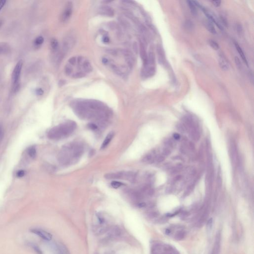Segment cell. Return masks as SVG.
<instances>
[{
	"instance_id": "cell-1",
	"label": "cell",
	"mask_w": 254,
	"mask_h": 254,
	"mask_svg": "<svg viewBox=\"0 0 254 254\" xmlns=\"http://www.w3.org/2000/svg\"><path fill=\"white\" fill-rule=\"evenodd\" d=\"M73 110L77 116L84 119H92L103 124L109 115L104 104L95 100H81L73 103Z\"/></svg>"
},
{
	"instance_id": "cell-2",
	"label": "cell",
	"mask_w": 254,
	"mask_h": 254,
	"mask_svg": "<svg viewBox=\"0 0 254 254\" xmlns=\"http://www.w3.org/2000/svg\"><path fill=\"white\" fill-rule=\"evenodd\" d=\"M77 128V124L73 121H68L60 125L53 128L48 133L50 139H59L71 134Z\"/></svg>"
},
{
	"instance_id": "cell-3",
	"label": "cell",
	"mask_w": 254,
	"mask_h": 254,
	"mask_svg": "<svg viewBox=\"0 0 254 254\" xmlns=\"http://www.w3.org/2000/svg\"><path fill=\"white\" fill-rule=\"evenodd\" d=\"M63 148L68 152L73 162L80 159L84 152V146L80 143H70L65 145Z\"/></svg>"
},
{
	"instance_id": "cell-4",
	"label": "cell",
	"mask_w": 254,
	"mask_h": 254,
	"mask_svg": "<svg viewBox=\"0 0 254 254\" xmlns=\"http://www.w3.org/2000/svg\"><path fill=\"white\" fill-rule=\"evenodd\" d=\"M23 60H19L16 65L12 71V92L14 93L18 92L20 88L19 80L21 75V70L23 69Z\"/></svg>"
},
{
	"instance_id": "cell-5",
	"label": "cell",
	"mask_w": 254,
	"mask_h": 254,
	"mask_svg": "<svg viewBox=\"0 0 254 254\" xmlns=\"http://www.w3.org/2000/svg\"><path fill=\"white\" fill-rule=\"evenodd\" d=\"M30 231L32 232V233L38 235L44 240L46 241H50L52 238V236L50 233L43 230L37 229V228H33L30 230Z\"/></svg>"
},
{
	"instance_id": "cell-6",
	"label": "cell",
	"mask_w": 254,
	"mask_h": 254,
	"mask_svg": "<svg viewBox=\"0 0 254 254\" xmlns=\"http://www.w3.org/2000/svg\"><path fill=\"white\" fill-rule=\"evenodd\" d=\"M72 12H73V4L71 2H68L66 7L65 8L62 15V21L64 22L68 21L71 18L72 14Z\"/></svg>"
},
{
	"instance_id": "cell-7",
	"label": "cell",
	"mask_w": 254,
	"mask_h": 254,
	"mask_svg": "<svg viewBox=\"0 0 254 254\" xmlns=\"http://www.w3.org/2000/svg\"><path fill=\"white\" fill-rule=\"evenodd\" d=\"M98 12L100 14L107 16L112 17L114 14V11L113 9L107 5H103L99 9Z\"/></svg>"
},
{
	"instance_id": "cell-8",
	"label": "cell",
	"mask_w": 254,
	"mask_h": 254,
	"mask_svg": "<svg viewBox=\"0 0 254 254\" xmlns=\"http://www.w3.org/2000/svg\"><path fill=\"white\" fill-rule=\"evenodd\" d=\"M122 52L124 56L125 57V59L127 62L129 68L132 69L133 67V65L134 64V58L132 57V54L131 53V52H130L127 50H123L122 51Z\"/></svg>"
},
{
	"instance_id": "cell-9",
	"label": "cell",
	"mask_w": 254,
	"mask_h": 254,
	"mask_svg": "<svg viewBox=\"0 0 254 254\" xmlns=\"http://www.w3.org/2000/svg\"><path fill=\"white\" fill-rule=\"evenodd\" d=\"M218 62H219V66L222 70L226 71L229 69V65L228 61L226 59L225 57L222 53L219 54Z\"/></svg>"
},
{
	"instance_id": "cell-10",
	"label": "cell",
	"mask_w": 254,
	"mask_h": 254,
	"mask_svg": "<svg viewBox=\"0 0 254 254\" xmlns=\"http://www.w3.org/2000/svg\"><path fill=\"white\" fill-rule=\"evenodd\" d=\"M105 178L107 179H125L126 172L108 173L105 175Z\"/></svg>"
},
{
	"instance_id": "cell-11",
	"label": "cell",
	"mask_w": 254,
	"mask_h": 254,
	"mask_svg": "<svg viewBox=\"0 0 254 254\" xmlns=\"http://www.w3.org/2000/svg\"><path fill=\"white\" fill-rule=\"evenodd\" d=\"M73 39L71 38V37H67L65 39L63 45V53H64V55L73 47Z\"/></svg>"
},
{
	"instance_id": "cell-12",
	"label": "cell",
	"mask_w": 254,
	"mask_h": 254,
	"mask_svg": "<svg viewBox=\"0 0 254 254\" xmlns=\"http://www.w3.org/2000/svg\"><path fill=\"white\" fill-rule=\"evenodd\" d=\"M140 55H141V57L142 60H143V66L145 67L146 66V65L148 64V56L146 54L145 46L141 42V43H140Z\"/></svg>"
},
{
	"instance_id": "cell-13",
	"label": "cell",
	"mask_w": 254,
	"mask_h": 254,
	"mask_svg": "<svg viewBox=\"0 0 254 254\" xmlns=\"http://www.w3.org/2000/svg\"><path fill=\"white\" fill-rule=\"evenodd\" d=\"M11 52V47L8 44L0 43V55L9 54Z\"/></svg>"
},
{
	"instance_id": "cell-14",
	"label": "cell",
	"mask_w": 254,
	"mask_h": 254,
	"mask_svg": "<svg viewBox=\"0 0 254 254\" xmlns=\"http://www.w3.org/2000/svg\"><path fill=\"white\" fill-rule=\"evenodd\" d=\"M190 137H191L192 139L196 141L198 140L200 137L199 132L197 129L195 128L194 126L190 128Z\"/></svg>"
},
{
	"instance_id": "cell-15",
	"label": "cell",
	"mask_w": 254,
	"mask_h": 254,
	"mask_svg": "<svg viewBox=\"0 0 254 254\" xmlns=\"http://www.w3.org/2000/svg\"><path fill=\"white\" fill-rule=\"evenodd\" d=\"M114 136V133L112 132H110L109 134L107 136L105 139L102 145L101 146V149L103 150L104 148H106L107 146H108L109 143H110V141H111L112 138Z\"/></svg>"
},
{
	"instance_id": "cell-16",
	"label": "cell",
	"mask_w": 254,
	"mask_h": 254,
	"mask_svg": "<svg viewBox=\"0 0 254 254\" xmlns=\"http://www.w3.org/2000/svg\"><path fill=\"white\" fill-rule=\"evenodd\" d=\"M82 68L86 73H89L92 71V67L91 62L87 60H86L83 62Z\"/></svg>"
},
{
	"instance_id": "cell-17",
	"label": "cell",
	"mask_w": 254,
	"mask_h": 254,
	"mask_svg": "<svg viewBox=\"0 0 254 254\" xmlns=\"http://www.w3.org/2000/svg\"><path fill=\"white\" fill-rule=\"evenodd\" d=\"M235 46L237 50L238 51V52L239 53V55H240V56H241V57L242 58V59L243 60V61H244V62L247 65V66H248V61H247L245 55V54L244 53L242 49H241V48L240 47L238 44L237 43H236V42L235 43Z\"/></svg>"
},
{
	"instance_id": "cell-18",
	"label": "cell",
	"mask_w": 254,
	"mask_h": 254,
	"mask_svg": "<svg viewBox=\"0 0 254 254\" xmlns=\"http://www.w3.org/2000/svg\"><path fill=\"white\" fill-rule=\"evenodd\" d=\"M187 3L192 14L194 16H196L197 14V6L195 5L194 2L193 1H188Z\"/></svg>"
},
{
	"instance_id": "cell-19",
	"label": "cell",
	"mask_w": 254,
	"mask_h": 254,
	"mask_svg": "<svg viewBox=\"0 0 254 254\" xmlns=\"http://www.w3.org/2000/svg\"><path fill=\"white\" fill-rule=\"evenodd\" d=\"M110 64V66L111 67L112 69L113 70V71L115 72V73L117 75H120V76H122L123 75V73L122 72V71L120 70V68L118 67L116 65L114 64L113 62H110L109 61V62Z\"/></svg>"
},
{
	"instance_id": "cell-20",
	"label": "cell",
	"mask_w": 254,
	"mask_h": 254,
	"mask_svg": "<svg viewBox=\"0 0 254 254\" xmlns=\"http://www.w3.org/2000/svg\"><path fill=\"white\" fill-rule=\"evenodd\" d=\"M28 154L32 159H34L36 156V150L34 146L30 147L28 149Z\"/></svg>"
},
{
	"instance_id": "cell-21",
	"label": "cell",
	"mask_w": 254,
	"mask_h": 254,
	"mask_svg": "<svg viewBox=\"0 0 254 254\" xmlns=\"http://www.w3.org/2000/svg\"><path fill=\"white\" fill-rule=\"evenodd\" d=\"M207 29L209 32L212 34H216V31L214 28V25L211 21H209L207 23Z\"/></svg>"
},
{
	"instance_id": "cell-22",
	"label": "cell",
	"mask_w": 254,
	"mask_h": 254,
	"mask_svg": "<svg viewBox=\"0 0 254 254\" xmlns=\"http://www.w3.org/2000/svg\"><path fill=\"white\" fill-rule=\"evenodd\" d=\"M44 41V39L43 37L41 36H39L35 39L34 44L35 46L39 47L43 43Z\"/></svg>"
},
{
	"instance_id": "cell-23",
	"label": "cell",
	"mask_w": 254,
	"mask_h": 254,
	"mask_svg": "<svg viewBox=\"0 0 254 254\" xmlns=\"http://www.w3.org/2000/svg\"><path fill=\"white\" fill-rule=\"evenodd\" d=\"M64 71L65 74L67 76H70V75H71L72 71H73V69L71 66V65H66L65 67Z\"/></svg>"
},
{
	"instance_id": "cell-24",
	"label": "cell",
	"mask_w": 254,
	"mask_h": 254,
	"mask_svg": "<svg viewBox=\"0 0 254 254\" xmlns=\"http://www.w3.org/2000/svg\"><path fill=\"white\" fill-rule=\"evenodd\" d=\"M209 44L212 47V49H214L215 50H218L219 48V46L217 42H216L215 41L213 40H210L209 41Z\"/></svg>"
},
{
	"instance_id": "cell-25",
	"label": "cell",
	"mask_w": 254,
	"mask_h": 254,
	"mask_svg": "<svg viewBox=\"0 0 254 254\" xmlns=\"http://www.w3.org/2000/svg\"><path fill=\"white\" fill-rule=\"evenodd\" d=\"M51 46L53 50L55 51L58 47V42L56 39H52L51 41Z\"/></svg>"
},
{
	"instance_id": "cell-26",
	"label": "cell",
	"mask_w": 254,
	"mask_h": 254,
	"mask_svg": "<svg viewBox=\"0 0 254 254\" xmlns=\"http://www.w3.org/2000/svg\"><path fill=\"white\" fill-rule=\"evenodd\" d=\"M177 129L178 130L181 132H186V128L184 125L182 124L179 123L177 125Z\"/></svg>"
},
{
	"instance_id": "cell-27",
	"label": "cell",
	"mask_w": 254,
	"mask_h": 254,
	"mask_svg": "<svg viewBox=\"0 0 254 254\" xmlns=\"http://www.w3.org/2000/svg\"><path fill=\"white\" fill-rule=\"evenodd\" d=\"M123 185L124 184L121 182H118V181H113V182H112L111 183L112 187L115 189L119 188Z\"/></svg>"
},
{
	"instance_id": "cell-28",
	"label": "cell",
	"mask_w": 254,
	"mask_h": 254,
	"mask_svg": "<svg viewBox=\"0 0 254 254\" xmlns=\"http://www.w3.org/2000/svg\"><path fill=\"white\" fill-rule=\"evenodd\" d=\"M30 246L33 248V250L35 251V252L38 254H42V252L40 250V249L39 248V247L37 246L36 245L34 244H30Z\"/></svg>"
},
{
	"instance_id": "cell-29",
	"label": "cell",
	"mask_w": 254,
	"mask_h": 254,
	"mask_svg": "<svg viewBox=\"0 0 254 254\" xmlns=\"http://www.w3.org/2000/svg\"><path fill=\"white\" fill-rule=\"evenodd\" d=\"M85 75L82 72H78L73 75V78H80L85 77Z\"/></svg>"
},
{
	"instance_id": "cell-30",
	"label": "cell",
	"mask_w": 254,
	"mask_h": 254,
	"mask_svg": "<svg viewBox=\"0 0 254 254\" xmlns=\"http://www.w3.org/2000/svg\"><path fill=\"white\" fill-rule=\"evenodd\" d=\"M152 159V157L151 154H148L143 159V162H147L151 161Z\"/></svg>"
},
{
	"instance_id": "cell-31",
	"label": "cell",
	"mask_w": 254,
	"mask_h": 254,
	"mask_svg": "<svg viewBox=\"0 0 254 254\" xmlns=\"http://www.w3.org/2000/svg\"><path fill=\"white\" fill-rule=\"evenodd\" d=\"M68 62H69V63H70V65H75L77 62V58L76 57H73L71 58L69 60Z\"/></svg>"
},
{
	"instance_id": "cell-32",
	"label": "cell",
	"mask_w": 254,
	"mask_h": 254,
	"mask_svg": "<svg viewBox=\"0 0 254 254\" xmlns=\"http://www.w3.org/2000/svg\"><path fill=\"white\" fill-rule=\"evenodd\" d=\"M35 93L37 95H42L44 94V91L41 88H37L35 90Z\"/></svg>"
},
{
	"instance_id": "cell-33",
	"label": "cell",
	"mask_w": 254,
	"mask_h": 254,
	"mask_svg": "<svg viewBox=\"0 0 254 254\" xmlns=\"http://www.w3.org/2000/svg\"><path fill=\"white\" fill-rule=\"evenodd\" d=\"M25 171L24 170H23L19 171L17 173H16V176L18 178L23 177V176H25Z\"/></svg>"
},
{
	"instance_id": "cell-34",
	"label": "cell",
	"mask_w": 254,
	"mask_h": 254,
	"mask_svg": "<svg viewBox=\"0 0 254 254\" xmlns=\"http://www.w3.org/2000/svg\"><path fill=\"white\" fill-rule=\"evenodd\" d=\"M212 4H213V5L216 7H218L221 4V1H211Z\"/></svg>"
},
{
	"instance_id": "cell-35",
	"label": "cell",
	"mask_w": 254,
	"mask_h": 254,
	"mask_svg": "<svg viewBox=\"0 0 254 254\" xmlns=\"http://www.w3.org/2000/svg\"><path fill=\"white\" fill-rule=\"evenodd\" d=\"M165 160V157L163 155H159L157 157V160L158 162H162Z\"/></svg>"
},
{
	"instance_id": "cell-36",
	"label": "cell",
	"mask_w": 254,
	"mask_h": 254,
	"mask_svg": "<svg viewBox=\"0 0 254 254\" xmlns=\"http://www.w3.org/2000/svg\"><path fill=\"white\" fill-rule=\"evenodd\" d=\"M162 153H163V154L164 155H165V156H168V155L170 154L171 152L170 150L169 149H168V148H165V149H164V150H163Z\"/></svg>"
},
{
	"instance_id": "cell-37",
	"label": "cell",
	"mask_w": 254,
	"mask_h": 254,
	"mask_svg": "<svg viewBox=\"0 0 254 254\" xmlns=\"http://www.w3.org/2000/svg\"><path fill=\"white\" fill-rule=\"evenodd\" d=\"M89 128L90 129H91V130H95L96 129H97V126H96V125L94 124H89Z\"/></svg>"
},
{
	"instance_id": "cell-38",
	"label": "cell",
	"mask_w": 254,
	"mask_h": 254,
	"mask_svg": "<svg viewBox=\"0 0 254 254\" xmlns=\"http://www.w3.org/2000/svg\"><path fill=\"white\" fill-rule=\"evenodd\" d=\"M7 1L5 0H0V11L4 7V5H5Z\"/></svg>"
},
{
	"instance_id": "cell-39",
	"label": "cell",
	"mask_w": 254,
	"mask_h": 254,
	"mask_svg": "<svg viewBox=\"0 0 254 254\" xmlns=\"http://www.w3.org/2000/svg\"><path fill=\"white\" fill-rule=\"evenodd\" d=\"M235 62L236 63L237 67H238V68H240L241 66V62H240V61L239 60V59L237 57H235Z\"/></svg>"
},
{
	"instance_id": "cell-40",
	"label": "cell",
	"mask_w": 254,
	"mask_h": 254,
	"mask_svg": "<svg viewBox=\"0 0 254 254\" xmlns=\"http://www.w3.org/2000/svg\"><path fill=\"white\" fill-rule=\"evenodd\" d=\"M173 138H174V139H176V140H178V139H180V135L179 134H177V133H175L173 134Z\"/></svg>"
},
{
	"instance_id": "cell-41",
	"label": "cell",
	"mask_w": 254,
	"mask_h": 254,
	"mask_svg": "<svg viewBox=\"0 0 254 254\" xmlns=\"http://www.w3.org/2000/svg\"><path fill=\"white\" fill-rule=\"evenodd\" d=\"M102 63L104 64H107L109 62V60L108 59H107L106 58H102Z\"/></svg>"
},
{
	"instance_id": "cell-42",
	"label": "cell",
	"mask_w": 254,
	"mask_h": 254,
	"mask_svg": "<svg viewBox=\"0 0 254 254\" xmlns=\"http://www.w3.org/2000/svg\"><path fill=\"white\" fill-rule=\"evenodd\" d=\"M109 37L108 36H105L104 37H103V42H104V43H108V42H109Z\"/></svg>"
},
{
	"instance_id": "cell-43",
	"label": "cell",
	"mask_w": 254,
	"mask_h": 254,
	"mask_svg": "<svg viewBox=\"0 0 254 254\" xmlns=\"http://www.w3.org/2000/svg\"><path fill=\"white\" fill-rule=\"evenodd\" d=\"M136 43H135L134 45V50L136 52H137V51H138V48H137V44H136Z\"/></svg>"
},
{
	"instance_id": "cell-44",
	"label": "cell",
	"mask_w": 254,
	"mask_h": 254,
	"mask_svg": "<svg viewBox=\"0 0 254 254\" xmlns=\"http://www.w3.org/2000/svg\"><path fill=\"white\" fill-rule=\"evenodd\" d=\"M2 25H3V21L1 19H0V27L2 26Z\"/></svg>"
},
{
	"instance_id": "cell-45",
	"label": "cell",
	"mask_w": 254,
	"mask_h": 254,
	"mask_svg": "<svg viewBox=\"0 0 254 254\" xmlns=\"http://www.w3.org/2000/svg\"><path fill=\"white\" fill-rule=\"evenodd\" d=\"M2 129H1V128H0V137H1V136H2Z\"/></svg>"
}]
</instances>
